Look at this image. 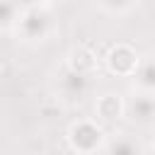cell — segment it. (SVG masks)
<instances>
[{
    "mask_svg": "<svg viewBox=\"0 0 155 155\" xmlns=\"http://www.w3.org/2000/svg\"><path fill=\"white\" fill-rule=\"evenodd\" d=\"M109 68L114 73H133L138 68V56L128 46H116L109 53Z\"/></svg>",
    "mask_w": 155,
    "mask_h": 155,
    "instance_id": "1",
    "label": "cell"
},
{
    "mask_svg": "<svg viewBox=\"0 0 155 155\" xmlns=\"http://www.w3.org/2000/svg\"><path fill=\"white\" fill-rule=\"evenodd\" d=\"M97 111H99V116H104V119H116L119 111H121V102H119L116 97L107 94V97H102V99L97 102Z\"/></svg>",
    "mask_w": 155,
    "mask_h": 155,
    "instance_id": "2",
    "label": "cell"
}]
</instances>
